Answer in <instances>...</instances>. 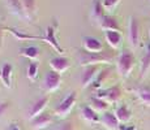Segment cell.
I'll list each match as a JSON object with an SVG mask.
<instances>
[{
    "label": "cell",
    "mask_w": 150,
    "mask_h": 130,
    "mask_svg": "<svg viewBox=\"0 0 150 130\" xmlns=\"http://www.w3.org/2000/svg\"><path fill=\"white\" fill-rule=\"evenodd\" d=\"M134 63H136V59H134L133 53L131 51L125 50L122 52V55L119 56L117 59V63H116V68H117V72L122 77H128L129 74L132 73L134 68Z\"/></svg>",
    "instance_id": "cell-1"
},
{
    "label": "cell",
    "mask_w": 150,
    "mask_h": 130,
    "mask_svg": "<svg viewBox=\"0 0 150 130\" xmlns=\"http://www.w3.org/2000/svg\"><path fill=\"white\" fill-rule=\"evenodd\" d=\"M80 65L91 66V65H99L103 63H110L112 60V57L106 52H100V53H90V52H82L80 53Z\"/></svg>",
    "instance_id": "cell-2"
},
{
    "label": "cell",
    "mask_w": 150,
    "mask_h": 130,
    "mask_svg": "<svg viewBox=\"0 0 150 130\" xmlns=\"http://www.w3.org/2000/svg\"><path fill=\"white\" fill-rule=\"evenodd\" d=\"M76 100H77V94L76 92H71L68 94L67 96L63 99V102L57 105V108L55 109V115L57 117H65L69 112L73 109L74 104H76Z\"/></svg>",
    "instance_id": "cell-3"
},
{
    "label": "cell",
    "mask_w": 150,
    "mask_h": 130,
    "mask_svg": "<svg viewBox=\"0 0 150 130\" xmlns=\"http://www.w3.org/2000/svg\"><path fill=\"white\" fill-rule=\"evenodd\" d=\"M60 83H62V76L54 70L48 72L45 77V81H43V86H45L46 91L48 92L56 91L60 87Z\"/></svg>",
    "instance_id": "cell-4"
},
{
    "label": "cell",
    "mask_w": 150,
    "mask_h": 130,
    "mask_svg": "<svg viewBox=\"0 0 150 130\" xmlns=\"http://www.w3.org/2000/svg\"><path fill=\"white\" fill-rule=\"evenodd\" d=\"M128 37H129V43H131L132 47H137L138 43H140V26H138V21L134 17L129 18Z\"/></svg>",
    "instance_id": "cell-5"
},
{
    "label": "cell",
    "mask_w": 150,
    "mask_h": 130,
    "mask_svg": "<svg viewBox=\"0 0 150 130\" xmlns=\"http://www.w3.org/2000/svg\"><path fill=\"white\" fill-rule=\"evenodd\" d=\"M98 65H91V66H86L85 70L82 73V78H81V83L82 87H89V86L93 85V82L96 81L98 73Z\"/></svg>",
    "instance_id": "cell-6"
},
{
    "label": "cell",
    "mask_w": 150,
    "mask_h": 130,
    "mask_svg": "<svg viewBox=\"0 0 150 130\" xmlns=\"http://www.w3.org/2000/svg\"><path fill=\"white\" fill-rule=\"evenodd\" d=\"M120 96H122V91H120V89L117 87V86H114V87L107 89V90H105V91H100L99 94L97 95V98L106 100L107 103L119 102Z\"/></svg>",
    "instance_id": "cell-7"
},
{
    "label": "cell",
    "mask_w": 150,
    "mask_h": 130,
    "mask_svg": "<svg viewBox=\"0 0 150 130\" xmlns=\"http://www.w3.org/2000/svg\"><path fill=\"white\" fill-rule=\"evenodd\" d=\"M83 50L90 53H100L103 51V44L99 39L94 37H85L83 38Z\"/></svg>",
    "instance_id": "cell-8"
},
{
    "label": "cell",
    "mask_w": 150,
    "mask_h": 130,
    "mask_svg": "<svg viewBox=\"0 0 150 130\" xmlns=\"http://www.w3.org/2000/svg\"><path fill=\"white\" fill-rule=\"evenodd\" d=\"M69 60L64 56H56L54 59L50 60V66H51V70L56 72V73L62 74L64 73L65 70L69 69Z\"/></svg>",
    "instance_id": "cell-9"
},
{
    "label": "cell",
    "mask_w": 150,
    "mask_h": 130,
    "mask_svg": "<svg viewBox=\"0 0 150 130\" xmlns=\"http://www.w3.org/2000/svg\"><path fill=\"white\" fill-rule=\"evenodd\" d=\"M100 124L108 130H117L120 126V122L117 120V117L115 116V113L108 112V111L102 113V116H100Z\"/></svg>",
    "instance_id": "cell-10"
},
{
    "label": "cell",
    "mask_w": 150,
    "mask_h": 130,
    "mask_svg": "<svg viewBox=\"0 0 150 130\" xmlns=\"http://www.w3.org/2000/svg\"><path fill=\"white\" fill-rule=\"evenodd\" d=\"M43 40H45L47 44H50L56 52H59L60 55L64 52V50L60 47L59 42H57V39H56V33H55V27H54V26H48V27H47V30H46V35L43 37Z\"/></svg>",
    "instance_id": "cell-11"
},
{
    "label": "cell",
    "mask_w": 150,
    "mask_h": 130,
    "mask_svg": "<svg viewBox=\"0 0 150 130\" xmlns=\"http://www.w3.org/2000/svg\"><path fill=\"white\" fill-rule=\"evenodd\" d=\"M48 100H50V98H48V96H42V98H39V99L33 104V107H31L30 112H29V115H28L29 118H30V120H33V118H35L37 116H39L41 113H43L45 108L47 107Z\"/></svg>",
    "instance_id": "cell-12"
},
{
    "label": "cell",
    "mask_w": 150,
    "mask_h": 130,
    "mask_svg": "<svg viewBox=\"0 0 150 130\" xmlns=\"http://www.w3.org/2000/svg\"><path fill=\"white\" fill-rule=\"evenodd\" d=\"M98 22H99L100 29H103L105 31H107V30L119 31V29H120V27H119V22H117V20L115 18V17L110 16V14H105V16H103Z\"/></svg>",
    "instance_id": "cell-13"
},
{
    "label": "cell",
    "mask_w": 150,
    "mask_h": 130,
    "mask_svg": "<svg viewBox=\"0 0 150 130\" xmlns=\"http://www.w3.org/2000/svg\"><path fill=\"white\" fill-rule=\"evenodd\" d=\"M105 38L106 42L108 43V46L114 50H117L122 44V34L119 31H114V30H107L105 31Z\"/></svg>",
    "instance_id": "cell-14"
},
{
    "label": "cell",
    "mask_w": 150,
    "mask_h": 130,
    "mask_svg": "<svg viewBox=\"0 0 150 130\" xmlns=\"http://www.w3.org/2000/svg\"><path fill=\"white\" fill-rule=\"evenodd\" d=\"M12 74H13V68L9 63H5L1 66V70H0V78H1V82L5 87H11L12 86Z\"/></svg>",
    "instance_id": "cell-15"
},
{
    "label": "cell",
    "mask_w": 150,
    "mask_h": 130,
    "mask_svg": "<svg viewBox=\"0 0 150 130\" xmlns=\"http://www.w3.org/2000/svg\"><path fill=\"white\" fill-rule=\"evenodd\" d=\"M51 122H52V118H51L50 115L45 113V112L31 120V125H33L34 129H45V128H47Z\"/></svg>",
    "instance_id": "cell-16"
},
{
    "label": "cell",
    "mask_w": 150,
    "mask_h": 130,
    "mask_svg": "<svg viewBox=\"0 0 150 130\" xmlns=\"http://www.w3.org/2000/svg\"><path fill=\"white\" fill-rule=\"evenodd\" d=\"M81 116L85 121L90 124H97L98 121H100V117L98 116V112H96L90 105H85L81 109Z\"/></svg>",
    "instance_id": "cell-17"
},
{
    "label": "cell",
    "mask_w": 150,
    "mask_h": 130,
    "mask_svg": "<svg viewBox=\"0 0 150 130\" xmlns=\"http://www.w3.org/2000/svg\"><path fill=\"white\" fill-rule=\"evenodd\" d=\"M131 111H129V108L125 105V104H123V105H119L116 108V111H115V116L117 117V120H119V122H128L129 120H131Z\"/></svg>",
    "instance_id": "cell-18"
},
{
    "label": "cell",
    "mask_w": 150,
    "mask_h": 130,
    "mask_svg": "<svg viewBox=\"0 0 150 130\" xmlns=\"http://www.w3.org/2000/svg\"><path fill=\"white\" fill-rule=\"evenodd\" d=\"M24 12L28 17H34L37 13V0H21Z\"/></svg>",
    "instance_id": "cell-19"
},
{
    "label": "cell",
    "mask_w": 150,
    "mask_h": 130,
    "mask_svg": "<svg viewBox=\"0 0 150 130\" xmlns=\"http://www.w3.org/2000/svg\"><path fill=\"white\" fill-rule=\"evenodd\" d=\"M21 56L26 57V59L31 60V61H35L39 57V50L34 46H30V47H25L21 50Z\"/></svg>",
    "instance_id": "cell-20"
},
{
    "label": "cell",
    "mask_w": 150,
    "mask_h": 130,
    "mask_svg": "<svg viewBox=\"0 0 150 130\" xmlns=\"http://www.w3.org/2000/svg\"><path fill=\"white\" fill-rule=\"evenodd\" d=\"M91 14H93V17L97 21H99V20L105 16V8H103L100 0H94L93 1V5H91Z\"/></svg>",
    "instance_id": "cell-21"
},
{
    "label": "cell",
    "mask_w": 150,
    "mask_h": 130,
    "mask_svg": "<svg viewBox=\"0 0 150 130\" xmlns=\"http://www.w3.org/2000/svg\"><path fill=\"white\" fill-rule=\"evenodd\" d=\"M7 30L9 31L11 34H12L14 38L18 39V40H39V39H42V40H43V37L29 35V34H24V33H21V31H17L16 29H12V27H8Z\"/></svg>",
    "instance_id": "cell-22"
},
{
    "label": "cell",
    "mask_w": 150,
    "mask_h": 130,
    "mask_svg": "<svg viewBox=\"0 0 150 130\" xmlns=\"http://www.w3.org/2000/svg\"><path fill=\"white\" fill-rule=\"evenodd\" d=\"M91 108L94 109L96 112H107V108H108V103L103 99H99V98H94L91 99Z\"/></svg>",
    "instance_id": "cell-23"
},
{
    "label": "cell",
    "mask_w": 150,
    "mask_h": 130,
    "mask_svg": "<svg viewBox=\"0 0 150 130\" xmlns=\"http://www.w3.org/2000/svg\"><path fill=\"white\" fill-rule=\"evenodd\" d=\"M7 4L9 7V9L12 11L13 13L16 14H25L24 12V8H22V3L21 0H7Z\"/></svg>",
    "instance_id": "cell-24"
},
{
    "label": "cell",
    "mask_w": 150,
    "mask_h": 130,
    "mask_svg": "<svg viewBox=\"0 0 150 130\" xmlns=\"http://www.w3.org/2000/svg\"><path fill=\"white\" fill-rule=\"evenodd\" d=\"M138 99L141 100L144 104L150 105V87H141L136 91Z\"/></svg>",
    "instance_id": "cell-25"
},
{
    "label": "cell",
    "mask_w": 150,
    "mask_h": 130,
    "mask_svg": "<svg viewBox=\"0 0 150 130\" xmlns=\"http://www.w3.org/2000/svg\"><path fill=\"white\" fill-rule=\"evenodd\" d=\"M38 70H39L38 64H37V63H30V64L28 65L26 77H28L30 81H35L37 77H38Z\"/></svg>",
    "instance_id": "cell-26"
},
{
    "label": "cell",
    "mask_w": 150,
    "mask_h": 130,
    "mask_svg": "<svg viewBox=\"0 0 150 130\" xmlns=\"http://www.w3.org/2000/svg\"><path fill=\"white\" fill-rule=\"evenodd\" d=\"M108 72H110V69H106V70H102L99 74L97 76L96 78V81L93 82V85H91V87L93 89H99L100 86L103 85V82H105V79L107 78L108 76Z\"/></svg>",
    "instance_id": "cell-27"
},
{
    "label": "cell",
    "mask_w": 150,
    "mask_h": 130,
    "mask_svg": "<svg viewBox=\"0 0 150 130\" xmlns=\"http://www.w3.org/2000/svg\"><path fill=\"white\" fill-rule=\"evenodd\" d=\"M149 69H150V53H146L142 57V61H141V78L146 76Z\"/></svg>",
    "instance_id": "cell-28"
},
{
    "label": "cell",
    "mask_w": 150,
    "mask_h": 130,
    "mask_svg": "<svg viewBox=\"0 0 150 130\" xmlns=\"http://www.w3.org/2000/svg\"><path fill=\"white\" fill-rule=\"evenodd\" d=\"M119 3L120 0H102V5L105 8V11H107V12H112Z\"/></svg>",
    "instance_id": "cell-29"
},
{
    "label": "cell",
    "mask_w": 150,
    "mask_h": 130,
    "mask_svg": "<svg viewBox=\"0 0 150 130\" xmlns=\"http://www.w3.org/2000/svg\"><path fill=\"white\" fill-rule=\"evenodd\" d=\"M9 108V103L8 102H3V103H0V117L3 116V115L7 112V109Z\"/></svg>",
    "instance_id": "cell-30"
},
{
    "label": "cell",
    "mask_w": 150,
    "mask_h": 130,
    "mask_svg": "<svg viewBox=\"0 0 150 130\" xmlns=\"http://www.w3.org/2000/svg\"><path fill=\"white\" fill-rule=\"evenodd\" d=\"M119 130H136V126H134V125H131V126H128V125H120L119 126Z\"/></svg>",
    "instance_id": "cell-31"
},
{
    "label": "cell",
    "mask_w": 150,
    "mask_h": 130,
    "mask_svg": "<svg viewBox=\"0 0 150 130\" xmlns=\"http://www.w3.org/2000/svg\"><path fill=\"white\" fill-rule=\"evenodd\" d=\"M11 130H21V129H20V128H18V126L13 125V126H12V128H11Z\"/></svg>",
    "instance_id": "cell-32"
},
{
    "label": "cell",
    "mask_w": 150,
    "mask_h": 130,
    "mask_svg": "<svg viewBox=\"0 0 150 130\" xmlns=\"http://www.w3.org/2000/svg\"><path fill=\"white\" fill-rule=\"evenodd\" d=\"M1 30H3V27L0 26V40H1Z\"/></svg>",
    "instance_id": "cell-33"
},
{
    "label": "cell",
    "mask_w": 150,
    "mask_h": 130,
    "mask_svg": "<svg viewBox=\"0 0 150 130\" xmlns=\"http://www.w3.org/2000/svg\"><path fill=\"white\" fill-rule=\"evenodd\" d=\"M148 53H150V43L148 44Z\"/></svg>",
    "instance_id": "cell-34"
}]
</instances>
